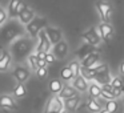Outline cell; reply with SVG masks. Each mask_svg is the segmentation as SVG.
Here are the masks:
<instances>
[{
	"label": "cell",
	"mask_w": 124,
	"mask_h": 113,
	"mask_svg": "<svg viewBox=\"0 0 124 113\" xmlns=\"http://www.w3.org/2000/svg\"><path fill=\"white\" fill-rule=\"evenodd\" d=\"M46 27H47V19H46V17L35 16L32 21L28 23V24L25 25V29H27V32H28V35H30V36L36 37V36L39 35V32L43 31Z\"/></svg>",
	"instance_id": "cell-1"
},
{
	"label": "cell",
	"mask_w": 124,
	"mask_h": 113,
	"mask_svg": "<svg viewBox=\"0 0 124 113\" xmlns=\"http://www.w3.org/2000/svg\"><path fill=\"white\" fill-rule=\"evenodd\" d=\"M95 7H96L103 23H109L111 16H112V7H111V4L107 3L105 0H97Z\"/></svg>",
	"instance_id": "cell-2"
},
{
	"label": "cell",
	"mask_w": 124,
	"mask_h": 113,
	"mask_svg": "<svg viewBox=\"0 0 124 113\" xmlns=\"http://www.w3.org/2000/svg\"><path fill=\"white\" fill-rule=\"evenodd\" d=\"M81 37H83V40L85 41L87 44H89V45H92V47H96L101 43V36H100V33H99V31H97L96 27H91L88 31H85V32L81 35Z\"/></svg>",
	"instance_id": "cell-3"
},
{
	"label": "cell",
	"mask_w": 124,
	"mask_h": 113,
	"mask_svg": "<svg viewBox=\"0 0 124 113\" xmlns=\"http://www.w3.org/2000/svg\"><path fill=\"white\" fill-rule=\"evenodd\" d=\"M63 110H64V100H62L57 94H55L48 100L44 113H60Z\"/></svg>",
	"instance_id": "cell-4"
},
{
	"label": "cell",
	"mask_w": 124,
	"mask_h": 113,
	"mask_svg": "<svg viewBox=\"0 0 124 113\" xmlns=\"http://www.w3.org/2000/svg\"><path fill=\"white\" fill-rule=\"evenodd\" d=\"M111 75H109V69H108V65L105 63H103L101 67L96 71V75H95V83L97 84H109L111 83Z\"/></svg>",
	"instance_id": "cell-5"
},
{
	"label": "cell",
	"mask_w": 124,
	"mask_h": 113,
	"mask_svg": "<svg viewBox=\"0 0 124 113\" xmlns=\"http://www.w3.org/2000/svg\"><path fill=\"white\" fill-rule=\"evenodd\" d=\"M0 109H4V110H16L17 109L16 99H15L12 94H8V93L0 94Z\"/></svg>",
	"instance_id": "cell-6"
},
{
	"label": "cell",
	"mask_w": 124,
	"mask_h": 113,
	"mask_svg": "<svg viewBox=\"0 0 124 113\" xmlns=\"http://www.w3.org/2000/svg\"><path fill=\"white\" fill-rule=\"evenodd\" d=\"M12 76L15 77V80L17 81V84H24L25 81L30 78L31 76V71L27 67H23V65H17L15 67V69L12 71Z\"/></svg>",
	"instance_id": "cell-7"
},
{
	"label": "cell",
	"mask_w": 124,
	"mask_h": 113,
	"mask_svg": "<svg viewBox=\"0 0 124 113\" xmlns=\"http://www.w3.org/2000/svg\"><path fill=\"white\" fill-rule=\"evenodd\" d=\"M38 37H39V44H38V47H36V52H47V53L51 52L52 44H51V41H49L48 36H47L46 31L44 29L40 31Z\"/></svg>",
	"instance_id": "cell-8"
},
{
	"label": "cell",
	"mask_w": 124,
	"mask_h": 113,
	"mask_svg": "<svg viewBox=\"0 0 124 113\" xmlns=\"http://www.w3.org/2000/svg\"><path fill=\"white\" fill-rule=\"evenodd\" d=\"M44 31H46V33H47V36H48V39H49L52 45H55V44H57L59 41L63 40V32L59 28L48 27V25H47V27L44 28Z\"/></svg>",
	"instance_id": "cell-9"
},
{
	"label": "cell",
	"mask_w": 124,
	"mask_h": 113,
	"mask_svg": "<svg viewBox=\"0 0 124 113\" xmlns=\"http://www.w3.org/2000/svg\"><path fill=\"white\" fill-rule=\"evenodd\" d=\"M97 31H99L100 36H101V40L103 41H109L112 39V35H113V28L109 23H101L99 24L97 27Z\"/></svg>",
	"instance_id": "cell-10"
},
{
	"label": "cell",
	"mask_w": 124,
	"mask_h": 113,
	"mask_svg": "<svg viewBox=\"0 0 124 113\" xmlns=\"http://www.w3.org/2000/svg\"><path fill=\"white\" fill-rule=\"evenodd\" d=\"M52 53L55 55L56 59H64V57L67 56V53H68V44H67V41L62 40V41H59L57 44H55V45L52 47Z\"/></svg>",
	"instance_id": "cell-11"
},
{
	"label": "cell",
	"mask_w": 124,
	"mask_h": 113,
	"mask_svg": "<svg viewBox=\"0 0 124 113\" xmlns=\"http://www.w3.org/2000/svg\"><path fill=\"white\" fill-rule=\"evenodd\" d=\"M72 86L76 89L78 92H80V93H84V92H88V81L85 80V78L83 77V76H78V77H75L72 80Z\"/></svg>",
	"instance_id": "cell-12"
},
{
	"label": "cell",
	"mask_w": 124,
	"mask_h": 113,
	"mask_svg": "<svg viewBox=\"0 0 124 113\" xmlns=\"http://www.w3.org/2000/svg\"><path fill=\"white\" fill-rule=\"evenodd\" d=\"M78 93H79V92L76 91V89L73 88L72 85H70V84H65V85L63 86L62 92H60L57 96H59L62 100H67V99H71V97L78 96Z\"/></svg>",
	"instance_id": "cell-13"
},
{
	"label": "cell",
	"mask_w": 124,
	"mask_h": 113,
	"mask_svg": "<svg viewBox=\"0 0 124 113\" xmlns=\"http://www.w3.org/2000/svg\"><path fill=\"white\" fill-rule=\"evenodd\" d=\"M35 16H36V15H35V11H33L32 8H28V7H27V8H25L17 17H19V20H20V23H22V24L27 25L28 23L32 21Z\"/></svg>",
	"instance_id": "cell-14"
},
{
	"label": "cell",
	"mask_w": 124,
	"mask_h": 113,
	"mask_svg": "<svg viewBox=\"0 0 124 113\" xmlns=\"http://www.w3.org/2000/svg\"><path fill=\"white\" fill-rule=\"evenodd\" d=\"M99 60H100L99 59V53H97V52H91L88 56H85L83 60H81L80 64H81L83 68H89L91 65H93L96 61H99Z\"/></svg>",
	"instance_id": "cell-15"
},
{
	"label": "cell",
	"mask_w": 124,
	"mask_h": 113,
	"mask_svg": "<svg viewBox=\"0 0 124 113\" xmlns=\"http://www.w3.org/2000/svg\"><path fill=\"white\" fill-rule=\"evenodd\" d=\"M79 102H80V96H75V97H71V99L64 100V109L68 110V112H73V110L78 108Z\"/></svg>",
	"instance_id": "cell-16"
},
{
	"label": "cell",
	"mask_w": 124,
	"mask_h": 113,
	"mask_svg": "<svg viewBox=\"0 0 124 113\" xmlns=\"http://www.w3.org/2000/svg\"><path fill=\"white\" fill-rule=\"evenodd\" d=\"M12 61V57L8 52H3V55L0 56V72H6L9 68Z\"/></svg>",
	"instance_id": "cell-17"
},
{
	"label": "cell",
	"mask_w": 124,
	"mask_h": 113,
	"mask_svg": "<svg viewBox=\"0 0 124 113\" xmlns=\"http://www.w3.org/2000/svg\"><path fill=\"white\" fill-rule=\"evenodd\" d=\"M63 86H64V84H63L62 80H59V78H54V80H51L48 84L49 92H51L52 94H59L60 92H62Z\"/></svg>",
	"instance_id": "cell-18"
},
{
	"label": "cell",
	"mask_w": 124,
	"mask_h": 113,
	"mask_svg": "<svg viewBox=\"0 0 124 113\" xmlns=\"http://www.w3.org/2000/svg\"><path fill=\"white\" fill-rule=\"evenodd\" d=\"M88 93H89V97L92 99H99L101 96V85L97 83H91L88 86Z\"/></svg>",
	"instance_id": "cell-19"
},
{
	"label": "cell",
	"mask_w": 124,
	"mask_h": 113,
	"mask_svg": "<svg viewBox=\"0 0 124 113\" xmlns=\"http://www.w3.org/2000/svg\"><path fill=\"white\" fill-rule=\"evenodd\" d=\"M12 96L15 99H23V97L27 96V88H25L24 84H16V86L12 91Z\"/></svg>",
	"instance_id": "cell-20"
},
{
	"label": "cell",
	"mask_w": 124,
	"mask_h": 113,
	"mask_svg": "<svg viewBox=\"0 0 124 113\" xmlns=\"http://www.w3.org/2000/svg\"><path fill=\"white\" fill-rule=\"evenodd\" d=\"M87 108L92 113H99L101 110V105L99 104V101L96 99H92V97H89L88 101H87Z\"/></svg>",
	"instance_id": "cell-21"
},
{
	"label": "cell",
	"mask_w": 124,
	"mask_h": 113,
	"mask_svg": "<svg viewBox=\"0 0 124 113\" xmlns=\"http://www.w3.org/2000/svg\"><path fill=\"white\" fill-rule=\"evenodd\" d=\"M60 77H62V80H64V81H71V80H73V73H72V71H71V68L68 67H64V68H62V71H60Z\"/></svg>",
	"instance_id": "cell-22"
},
{
	"label": "cell",
	"mask_w": 124,
	"mask_h": 113,
	"mask_svg": "<svg viewBox=\"0 0 124 113\" xmlns=\"http://www.w3.org/2000/svg\"><path fill=\"white\" fill-rule=\"evenodd\" d=\"M68 67L71 68V71H72V73H73V78H75V77H78V76H80L81 64L78 61V60H73V61H71Z\"/></svg>",
	"instance_id": "cell-23"
},
{
	"label": "cell",
	"mask_w": 124,
	"mask_h": 113,
	"mask_svg": "<svg viewBox=\"0 0 124 113\" xmlns=\"http://www.w3.org/2000/svg\"><path fill=\"white\" fill-rule=\"evenodd\" d=\"M80 75L83 76L84 78H85L87 81H93L95 80V75H96V72H93V71H91V69H88V68H83L81 67V69H80Z\"/></svg>",
	"instance_id": "cell-24"
},
{
	"label": "cell",
	"mask_w": 124,
	"mask_h": 113,
	"mask_svg": "<svg viewBox=\"0 0 124 113\" xmlns=\"http://www.w3.org/2000/svg\"><path fill=\"white\" fill-rule=\"evenodd\" d=\"M22 0H11L9 1V6H8V16L11 17H16V9H17V6Z\"/></svg>",
	"instance_id": "cell-25"
},
{
	"label": "cell",
	"mask_w": 124,
	"mask_h": 113,
	"mask_svg": "<svg viewBox=\"0 0 124 113\" xmlns=\"http://www.w3.org/2000/svg\"><path fill=\"white\" fill-rule=\"evenodd\" d=\"M109 84L112 85V88L119 89V91L123 92V80H121V76H116V77H113Z\"/></svg>",
	"instance_id": "cell-26"
},
{
	"label": "cell",
	"mask_w": 124,
	"mask_h": 113,
	"mask_svg": "<svg viewBox=\"0 0 124 113\" xmlns=\"http://www.w3.org/2000/svg\"><path fill=\"white\" fill-rule=\"evenodd\" d=\"M117 108H119V104H117L116 100H109V101L105 102V109L111 113H115L116 110H117Z\"/></svg>",
	"instance_id": "cell-27"
},
{
	"label": "cell",
	"mask_w": 124,
	"mask_h": 113,
	"mask_svg": "<svg viewBox=\"0 0 124 113\" xmlns=\"http://www.w3.org/2000/svg\"><path fill=\"white\" fill-rule=\"evenodd\" d=\"M28 63H30V67H31V69L33 71V72H36L38 71V56H36L35 53H32V55H30L28 56Z\"/></svg>",
	"instance_id": "cell-28"
},
{
	"label": "cell",
	"mask_w": 124,
	"mask_h": 113,
	"mask_svg": "<svg viewBox=\"0 0 124 113\" xmlns=\"http://www.w3.org/2000/svg\"><path fill=\"white\" fill-rule=\"evenodd\" d=\"M35 73L40 80H43V78H46L48 76V69H47V67H41V68H38V71Z\"/></svg>",
	"instance_id": "cell-29"
},
{
	"label": "cell",
	"mask_w": 124,
	"mask_h": 113,
	"mask_svg": "<svg viewBox=\"0 0 124 113\" xmlns=\"http://www.w3.org/2000/svg\"><path fill=\"white\" fill-rule=\"evenodd\" d=\"M101 99H104V100H107V101H109V100H115L116 97H115V94L112 93V92H108V91H105V89H101Z\"/></svg>",
	"instance_id": "cell-30"
},
{
	"label": "cell",
	"mask_w": 124,
	"mask_h": 113,
	"mask_svg": "<svg viewBox=\"0 0 124 113\" xmlns=\"http://www.w3.org/2000/svg\"><path fill=\"white\" fill-rule=\"evenodd\" d=\"M8 19V12H6L3 8H0V27L4 24Z\"/></svg>",
	"instance_id": "cell-31"
},
{
	"label": "cell",
	"mask_w": 124,
	"mask_h": 113,
	"mask_svg": "<svg viewBox=\"0 0 124 113\" xmlns=\"http://www.w3.org/2000/svg\"><path fill=\"white\" fill-rule=\"evenodd\" d=\"M25 8H27V4H25L24 1H23V0H22V1H20V3H19V6H17V9H16V17L19 16V15L22 14V12L24 11Z\"/></svg>",
	"instance_id": "cell-32"
},
{
	"label": "cell",
	"mask_w": 124,
	"mask_h": 113,
	"mask_svg": "<svg viewBox=\"0 0 124 113\" xmlns=\"http://www.w3.org/2000/svg\"><path fill=\"white\" fill-rule=\"evenodd\" d=\"M46 61H47V64H52V63L56 61V57H55V55L52 53V52H48V53H47Z\"/></svg>",
	"instance_id": "cell-33"
},
{
	"label": "cell",
	"mask_w": 124,
	"mask_h": 113,
	"mask_svg": "<svg viewBox=\"0 0 124 113\" xmlns=\"http://www.w3.org/2000/svg\"><path fill=\"white\" fill-rule=\"evenodd\" d=\"M47 65H48V64H47L46 60H39V59H38V67H39V68H41V67H47Z\"/></svg>",
	"instance_id": "cell-34"
},
{
	"label": "cell",
	"mask_w": 124,
	"mask_h": 113,
	"mask_svg": "<svg viewBox=\"0 0 124 113\" xmlns=\"http://www.w3.org/2000/svg\"><path fill=\"white\" fill-rule=\"evenodd\" d=\"M119 73H120V76H124V61L120 64V68H119Z\"/></svg>",
	"instance_id": "cell-35"
},
{
	"label": "cell",
	"mask_w": 124,
	"mask_h": 113,
	"mask_svg": "<svg viewBox=\"0 0 124 113\" xmlns=\"http://www.w3.org/2000/svg\"><path fill=\"white\" fill-rule=\"evenodd\" d=\"M99 113H111V112H108V110H107V109H105V108H104V109H101V110H100Z\"/></svg>",
	"instance_id": "cell-36"
},
{
	"label": "cell",
	"mask_w": 124,
	"mask_h": 113,
	"mask_svg": "<svg viewBox=\"0 0 124 113\" xmlns=\"http://www.w3.org/2000/svg\"><path fill=\"white\" fill-rule=\"evenodd\" d=\"M121 80H123V92H124V76H121Z\"/></svg>",
	"instance_id": "cell-37"
},
{
	"label": "cell",
	"mask_w": 124,
	"mask_h": 113,
	"mask_svg": "<svg viewBox=\"0 0 124 113\" xmlns=\"http://www.w3.org/2000/svg\"><path fill=\"white\" fill-rule=\"evenodd\" d=\"M60 113H70V112H68V110H65V109H64V110H63V112H60Z\"/></svg>",
	"instance_id": "cell-38"
},
{
	"label": "cell",
	"mask_w": 124,
	"mask_h": 113,
	"mask_svg": "<svg viewBox=\"0 0 124 113\" xmlns=\"http://www.w3.org/2000/svg\"><path fill=\"white\" fill-rule=\"evenodd\" d=\"M123 102H124V94H123Z\"/></svg>",
	"instance_id": "cell-39"
}]
</instances>
